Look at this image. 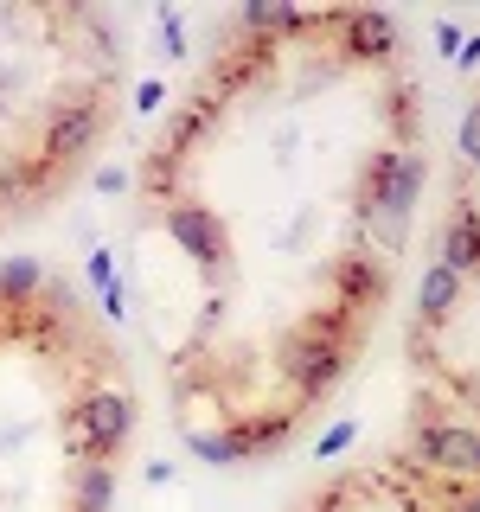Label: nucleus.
Segmentation results:
<instances>
[{"mask_svg":"<svg viewBox=\"0 0 480 512\" xmlns=\"http://www.w3.org/2000/svg\"><path fill=\"white\" fill-rule=\"evenodd\" d=\"M365 327L372 320L346 314V308H308L301 320H288L282 340H276V372L288 384V397L295 404H314V397H327L333 384L352 372V359H359L365 346Z\"/></svg>","mask_w":480,"mask_h":512,"instance_id":"nucleus-1","label":"nucleus"},{"mask_svg":"<svg viewBox=\"0 0 480 512\" xmlns=\"http://www.w3.org/2000/svg\"><path fill=\"white\" fill-rule=\"evenodd\" d=\"M128 436H135V397L116 391V384H84V391L58 410V442L77 468H84V461H109V468H116Z\"/></svg>","mask_w":480,"mask_h":512,"instance_id":"nucleus-2","label":"nucleus"},{"mask_svg":"<svg viewBox=\"0 0 480 512\" xmlns=\"http://www.w3.org/2000/svg\"><path fill=\"white\" fill-rule=\"evenodd\" d=\"M423 180H429V160L416 148H384L359 167V192H352V205H359V224H378L384 244H397V231L410 224L416 199H423Z\"/></svg>","mask_w":480,"mask_h":512,"instance_id":"nucleus-3","label":"nucleus"},{"mask_svg":"<svg viewBox=\"0 0 480 512\" xmlns=\"http://www.w3.org/2000/svg\"><path fill=\"white\" fill-rule=\"evenodd\" d=\"M109 128V103H103V90L96 84H77V90H64L52 96V109H45V128H39V160L52 173L64 167H77L90 148H96V135Z\"/></svg>","mask_w":480,"mask_h":512,"instance_id":"nucleus-4","label":"nucleus"},{"mask_svg":"<svg viewBox=\"0 0 480 512\" xmlns=\"http://www.w3.org/2000/svg\"><path fill=\"white\" fill-rule=\"evenodd\" d=\"M397 461H423L442 480H480V429L461 416H442L436 397H423V416L410 429V448Z\"/></svg>","mask_w":480,"mask_h":512,"instance_id":"nucleus-5","label":"nucleus"},{"mask_svg":"<svg viewBox=\"0 0 480 512\" xmlns=\"http://www.w3.org/2000/svg\"><path fill=\"white\" fill-rule=\"evenodd\" d=\"M295 416H301V404H282V410H269V416H237L231 429H192V455L218 461V468L276 455V448L295 436Z\"/></svg>","mask_w":480,"mask_h":512,"instance_id":"nucleus-6","label":"nucleus"},{"mask_svg":"<svg viewBox=\"0 0 480 512\" xmlns=\"http://www.w3.org/2000/svg\"><path fill=\"white\" fill-rule=\"evenodd\" d=\"M167 237H173V244H180L212 282L231 276V231H224V218H218L205 199H186V192H173V199H167Z\"/></svg>","mask_w":480,"mask_h":512,"instance_id":"nucleus-7","label":"nucleus"},{"mask_svg":"<svg viewBox=\"0 0 480 512\" xmlns=\"http://www.w3.org/2000/svg\"><path fill=\"white\" fill-rule=\"evenodd\" d=\"M384 295H391V269H384V256H372V250L333 256V269H327V301H333V308L372 320L384 308Z\"/></svg>","mask_w":480,"mask_h":512,"instance_id":"nucleus-8","label":"nucleus"},{"mask_svg":"<svg viewBox=\"0 0 480 512\" xmlns=\"http://www.w3.org/2000/svg\"><path fill=\"white\" fill-rule=\"evenodd\" d=\"M461 295H468V282L455 276V269L429 263L423 282H416V340H429V333H442L448 320L461 314Z\"/></svg>","mask_w":480,"mask_h":512,"instance_id":"nucleus-9","label":"nucleus"},{"mask_svg":"<svg viewBox=\"0 0 480 512\" xmlns=\"http://www.w3.org/2000/svg\"><path fill=\"white\" fill-rule=\"evenodd\" d=\"M436 263L455 269L461 282L480 276V205L468 199V192H455V212H448V224H442V256Z\"/></svg>","mask_w":480,"mask_h":512,"instance_id":"nucleus-10","label":"nucleus"},{"mask_svg":"<svg viewBox=\"0 0 480 512\" xmlns=\"http://www.w3.org/2000/svg\"><path fill=\"white\" fill-rule=\"evenodd\" d=\"M346 52L359 64H391L397 58V20L391 13H340Z\"/></svg>","mask_w":480,"mask_h":512,"instance_id":"nucleus-11","label":"nucleus"},{"mask_svg":"<svg viewBox=\"0 0 480 512\" xmlns=\"http://www.w3.org/2000/svg\"><path fill=\"white\" fill-rule=\"evenodd\" d=\"M109 506H116V468L109 461L71 468V500H64V512H109Z\"/></svg>","mask_w":480,"mask_h":512,"instance_id":"nucleus-12","label":"nucleus"},{"mask_svg":"<svg viewBox=\"0 0 480 512\" xmlns=\"http://www.w3.org/2000/svg\"><path fill=\"white\" fill-rule=\"evenodd\" d=\"M391 148H416V84H391Z\"/></svg>","mask_w":480,"mask_h":512,"instance_id":"nucleus-13","label":"nucleus"},{"mask_svg":"<svg viewBox=\"0 0 480 512\" xmlns=\"http://www.w3.org/2000/svg\"><path fill=\"white\" fill-rule=\"evenodd\" d=\"M429 512V506H423ZM436 512H480V480H442Z\"/></svg>","mask_w":480,"mask_h":512,"instance_id":"nucleus-14","label":"nucleus"},{"mask_svg":"<svg viewBox=\"0 0 480 512\" xmlns=\"http://www.w3.org/2000/svg\"><path fill=\"white\" fill-rule=\"evenodd\" d=\"M352 500H359V474H346V480H327V487L314 493V506H308V512H346Z\"/></svg>","mask_w":480,"mask_h":512,"instance_id":"nucleus-15","label":"nucleus"},{"mask_svg":"<svg viewBox=\"0 0 480 512\" xmlns=\"http://www.w3.org/2000/svg\"><path fill=\"white\" fill-rule=\"evenodd\" d=\"M352 436H359V423H352V416H346V423H333L327 436L314 442V461H333V455H340V448H352Z\"/></svg>","mask_w":480,"mask_h":512,"instance_id":"nucleus-16","label":"nucleus"},{"mask_svg":"<svg viewBox=\"0 0 480 512\" xmlns=\"http://www.w3.org/2000/svg\"><path fill=\"white\" fill-rule=\"evenodd\" d=\"M461 160L480 167V96L468 103V116H461Z\"/></svg>","mask_w":480,"mask_h":512,"instance_id":"nucleus-17","label":"nucleus"},{"mask_svg":"<svg viewBox=\"0 0 480 512\" xmlns=\"http://www.w3.org/2000/svg\"><path fill=\"white\" fill-rule=\"evenodd\" d=\"M448 391L461 397V410H474V429H480V372H468V378H448Z\"/></svg>","mask_w":480,"mask_h":512,"instance_id":"nucleus-18","label":"nucleus"},{"mask_svg":"<svg viewBox=\"0 0 480 512\" xmlns=\"http://www.w3.org/2000/svg\"><path fill=\"white\" fill-rule=\"evenodd\" d=\"M90 282L103 288V295H109V288H122L116 282V256H109V250H90Z\"/></svg>","mask_w":480,"mask_h":512,"instance_id":"nucleus-19","label":"nucleus"},{"mask_svg":"<svg viewBox=\"0 0 480 512\" xmlns=\"http://www.w3.org/2000/svg\"><path fill=\"white\" fill-rule=\"evenodd\" d=\"M436 45H442L448 58H461V26L455 20H436Z\"/></svg>","mask_w":480,"mask_h":512,"instance_id":"nucleus-20","label":"nucleus"},{"mask_svg":"<svg viewBox=\"0 0 480 512\" xmlns=\"http://www.w3.org/2000/svg\"><path fill=\"white\" fill-rule=\"evenodd\" d=\"M160 103H167V84H141V90H135V109H148V116H154Z\"/></svg>","mask_w":480,"mask_h":512,"instance_id":"nucleus-21","label":"nucleus"},{"mask_svg":"<svg viewBox=\"0 0 480 512\" xmlns=\"http://www.w3.org/2000/svg\"><path fill=\"white\" fill-rule=\"evenodd\" d=\"M96 186H103V192H122L128 173H122V167H103V173H96Z\"/></svg>","mask_w":480,"mask_h":512,"instance_id":"nucleus-22","label":"nucleus"},{"mask_svg":"<svg viewBox=\"0 0 480 512\" xmlns=\"http://www.w3.org/2000/svg\"><path fill=\"white\" fill-rule=\"evenodd\" d=\"M455 64H480V39H461V58Z\"/></svg>","mask_w":480,"mask_h":512,"instance_id":"nucleus-23","label":"nucleus"}]
</instances>
